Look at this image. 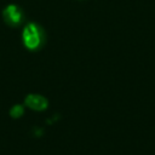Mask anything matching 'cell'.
<instances>
[{
    "instance_id": "6da1fadb",
    "label": "cell",
    "mask_w": 155,
    "mask_h": 155,
    "mask_svg": "<svg viewBox=\"0 0 155 155\" xmlns=\"http://www.w3.org/2000/svg\"><path fill=\"white\" fill-rule=\"evenodd\" d=\"M23 44L28 50H38L45 41V35L41 29L35 23H28L23 29Z\"/></svg>"
},
{
    "instance_id": "277c9868",
    "label": "cell",
    "mask_w": 155,
    "mask_h": 155,
    "mask_svg": "<svg viewBox=\"0 0 155 155\" xmlns=\"http://www.w3.org/2000/svg\"><path fill=\"white\" fill-rule=\"evenodd\" d=\"M23 113H24V109H23V107H22V105H19V104L13 105V107L11 108V110H10V115H11L12 117H15V119H17V117L22 116V115H23Z\"/></svg>"
},
{
    "instance_id": "7a4b0ae2",
    "label": "cell",
    "mask_w": 155,
    "mask_h": 155,
    "mask_svg": "<svg viewBox=\"0 0 155 155\" xmlns=\"http://www.w3.org/2000/svg\"><path fill=\"white\" fill-rule=\"evenodd\" d=\"M2 17H4V21L8 25L16 27L21 24L23 21V12L17 5L11 4V5H7L5 10L2 11Z\"/></svg>"
},
{
    "instance_id": "3957f363",
    "label": "cell",
    "mask_w": 155,
    "mask_h": 155,
    "mask_svg": "<svg viewBox=\"0 0 155 155\" xmlns=\"http://www.w3.org/2000/svg\"><path fill=\"white\" fill-rule=\"evenodd\" d=\"M25 105L33 110H45L48 105V102L40 94H28L25 97Z\"/></svg>"
}]
</instances>
